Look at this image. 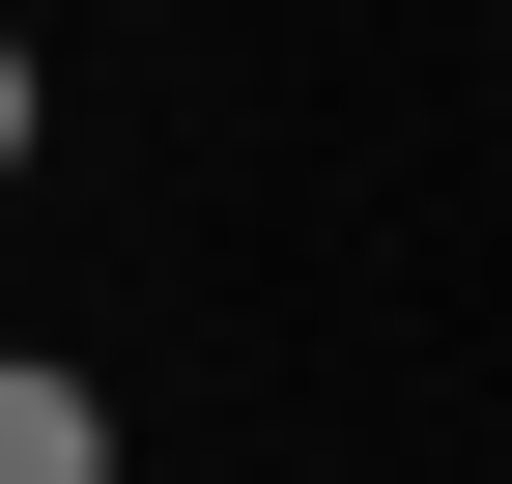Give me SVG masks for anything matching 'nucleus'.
<instances>
[{"label":"nucleus","instance_id":"1","mask_svg":"<svg viewBox=\"0 0 512 484\" xmlns=\"http://www.w3.org/2000/svg\"><path fill=\"white\" fill-rule=\"evenodd\" d=\"M0 484H114V399H86V371H29V342H0Z\"/></svg>","mask_w":512,"mask_h":484},{"label":"nucleus","instance_id":"2","mask_svg":"<svg viewBox=\"0 0 512 484\" xmlns=\"http://www.w3.org/2000/svg\"><path fill=\"white\" fill-rule=\"evenodd\" d=\"M0 171H29V29H0Z\"/></svg>","mask_w":512,"mask_h":484}]
</instances>
